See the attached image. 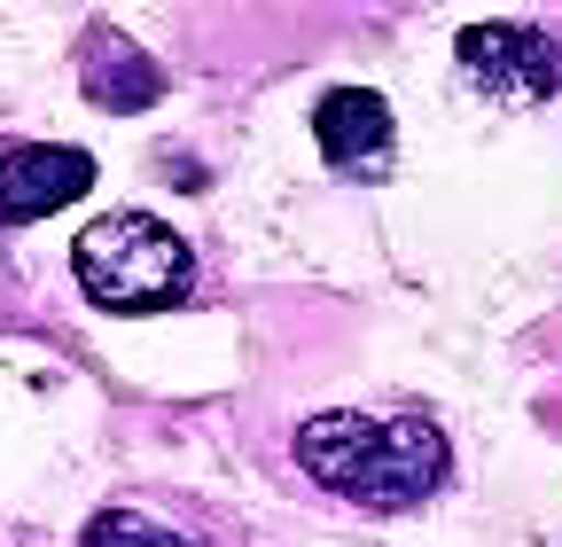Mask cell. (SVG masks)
<instances>
[{"mask_svg": "<svg viewBox=\"0 0 562 547\" xmlns=\"http://www.w3.org/2000/svg\"><path fill=\"white\" fill-rule=\"evenodd\" d=\"M70 274H79V290L102 313H165V305H180L195 290L188 243L165 220H149V212L87 220L79 243H70Z\"/></svg>", "mask_w": 562, "mask_h": 547, "instance_id": "obj_2", "label": "cell"}, {"mask_svg": "<svg viewBox=\"0 0 562 547\" xmlns=\"http://www.w3.org/2000/svg\"><path fill=\"white\" fill-rule=\"evenodd\" d=\"M453 63L492 102H547L562 87V47L531 24H469L453 40Z\"/></svg>", "mask_w": 562, "mask_h": 547, "instance_id": "obj_3", "label": "cell"}, {"mask_svg": "<svg viewBox=\"0 0 562 547\" xmlns=\"http://www.w3.org/2000/svg\"><path fill=\"white\" fill-rule=\"evenodd\" d=\"M102 71H94V102L102 110H140V102H157V71H149V55H133L117 32L102 40Z\"/></svg>", "mask_w": 562, "mask_h": 547, "instance_id": "obj_6", "label": "cell"}, {"mask_svg": "<svg viewBox=\"0 0 562 547\" xmlns=\"http://www.w3.org/2000/svg\"><path fill=\"white\" fill-rule=\"evenodd\" d=\"M94 188V157L87 149H63V142H32L0 157V227H32L63 203H79Z\"/></svg>", "mask_w": 562, "mask_h": 547, "instance_id": "obj_4", "label": "cell"}, {"mask_svg": "<svg viewBox=\"0 0 562 547\" xmlns=\"http://www.w3.org/2000/svg\"><path fill=\"white\" fill-rule=\"evenodd\" d=\"M313 133H321L328 165H344V172H383V157L398 149V118H391V102H383L375 87H336V94H321Z\"/></svg>", "mask_w": 562, "mask_h": 547, "instance_id": "obj_5", "label": "cell"}, {"mask_svg": "<svg viewBox=\"0 0 562 547\" xmlns=\"http://www.w3.org/2000/svg\"><path fill=\"white\" fill-rule=\"evenodd\" d=\"M297 469H313V485L360 501V509H414L422 493L446 485L453 446L430 415H351V406H328V415H305L297 431Z\"/></svg>", "mask_w": 562, "mask_h": 547, "instance_id": "obj_1", "label": "cell"}, {"mask_svg": "<svg viewBox=\"0 0 562 547\" xmlns=\"http://www.w3.org/2000/svg\"><path fill=\"white\" fill-rule=\"evenodd\" d=\"M87 547H188V539L165 532L157 516H140V509H102L87 524Z\"/></svg>", "mask_w": 562, "mask_h": 547, "instance_id": "obj_7", "label": "cell"}]
</instances>
